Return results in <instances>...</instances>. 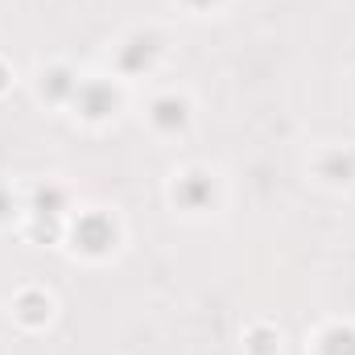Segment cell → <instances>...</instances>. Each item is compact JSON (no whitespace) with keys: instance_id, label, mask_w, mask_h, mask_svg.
<instances>
[{"instance_id":"6da1fadb","label":"cell","mask_w":355,"mask_h":355,"mask_svg":"<svg viewBox=\"0 0 355 355\" xmlns=\"http://www.w3.org/2000/svg\"><path fill=\"white\" fill-rule=\"evenodd\" d=\"M75 244L87 248V252H107L116 244V227L103 219V215H87L79 227H75Z\"/></svg>"},{"instance_id":"7a4b0ae2","label":"cell","mask_w":355,"mask_h":355,"mask_svg":"<svg viewBox=\"0 0 355 355\" xmlns=\"http://www.w3.org/2000/svg\"><path fill=\"white\" fill-rule=\"evenodd\" d=\"M75 99H79L83 116H107L116 107V91L107 87V83H87V87L75 91Z\"/></svg>"},{"instance_id":"3957f363","label":"cell","mask_w":355,"mask_h":355,"mask_svg":"<svg viewBox=\"0 0 355 355\" xmlns=\"http://www.w3.org/2000/svg\"><path fill=\"white\" fill-rule=\"evenodd\" d=\"M174 198L182 202V207H190V211L207 207V202H211V178L207 174H186L182 182H178Z\"/></svg>"},{"instance_id":"277c9868","label":"cell","mask_w":355,"mask_h":355,"mask_svg":"<svg viewBox=\"0 0 355 355\" xmlns=\"http://www.w3.org/2000/svg\"><path fill=\"white\" fill-rule=\"evenodd\" d=\"M153 120H157V128H182V124H186V103L174 99V95L157 99V103H153Z\"/></svg>"},{"instance_id":"5b68a950","label":"cell","mask_w":355,"mask_h":355,"mask_svg":"<svg viewBox=\"0 0 355 355\" xmlns=\"http://www.w3.org/2000/svg\"><path fill=\"white\" fill-rule=\"evenodd\" d=\"M153 54H157V37H132V42H128V50L120 54V62H124L128 71H141Z\"/></svg>"},{"instance_id":"8992f818","label":"cell","mask_w":355,"mask_h":355,"mask_svg":"<svg viewBox=\"0 0 355 355\" xmlns=\"http://www.w3.org/2000/svg\"><path fill=\"white\" fill-rule=\"evenodd\" d=\"M322 355H355V331L347 327H335L322 335Z\"/></svg>"},{"instance_id":"52a82bcc","label":"cell","mask_w":355,"mask_h":355,"mask_svg":"<svg viewBox=\"0 0 355 355\" xmlns=\"http://www.w3.org/2000/svg\"><path fill=\"white\" fill-rule=\"evenodd\" d=\"M17 306H21V318H25V322H42V318H50V302H46L42 293H25Z\"/></svg>"},{"instance_id":"ba28073f","label":"cell","mask_w":355,"mask_h":355,"mask_svg":"<svg viewBox=\"0 0 355 355\" xmlns=\"http://www.w3.org/2000/svg\"><path fill=\"white\" fill-rule=\"evenodd\" d=\"M71 91H79V87L71 83L67 71H54V75H50V99H62V95H71Z\"/></svg>"},{"instance_id":"9c48e42d","label":"cell","mask_w":355,"mask_h":355,"mask_svg":"<svg viewBox=\"0 0 355 355\" xmlns=\"http://www.w3.org/2000/svg\"><path fill=\"white\" fill-rule=\"evenodd\" d=\"M352 170H355L352 157H339V153H335V157L327 162V174H335V182H347V178H352Z\"/></svg>"},{"instance_id":"30bf717a","label":"cell","mask_w":355,"mask_h":355,"mask_svg":"<svg viewBox=\"0 0 355 355\" xmlns=\"http://www.w3.org/2000/svg\"><path fill=\"white\" fill-rule=\"evenodd\" d=\"M252 352L257 355L272 352V335H268V331H257V335H252Z\"/></svg>"},{"instance_id":"8fae6325","label":"cell","mask_w":355,"mask_h":355,"mask_svg":"<svg viewBox=\"0 0 355 355\" xmlns=\"http://www.w3.org/2000/svg\"><path fill=\"white\" fill-rule=\"evenodd\" d=\"M190 4H194V8H202V4H211V0H190Z\"/></svg>"},{"instance_id":"7c38bea8","label":"cell","mask_w":355,"mask_h":355,"mask_svg":"<svg viewBox=\"0 0 355 355\" xmlns=\"http://www.w3.org/2000/svg\"><path fill=\"white\" fill-rule=\"evenodd\" d=\"M0 87H4V71H0Z\"/></svg>"}]
</instances>
